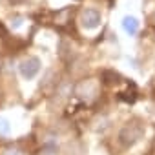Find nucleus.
I'll return each mask as SVG.
<instances>
[{"instance_id": "0eeeda50", "label": "nucleus", "mask_w": 155, "mask_h": 155, "mask_svg": "<svg viewBox=\"0 0 155 155\" xmlns=\"http://www.w3.org/2000/svg\"><path fill=\"white\" fill-rule=\"evenodd\" d=\"M22 22H24V18H22L20 15H15V17L9 18V26H11L13 29H18V28L22 26Z\"/></svg>"}, {"instance_id": "20e7f679", "label": "nucleus", "mask_w": 155, "mask_h": 155, "mask_svg": "<svg viewBox=\"0 0 155 155\" xmlns=\"http://www.w3.org/2000/svg\"><path fill=\"white\" fill-rule=\"evenodd\" d=\"M101 20H102L101 11L93 9V8L82 9V13H81V24H82V28H86V29H95V28H99V26H101Z\"/></svg>"}, {"instance_id": "1a4fd4ad", "label": "nucleus", "mask_w": 155, "mask_h": 155, "mask_svg": "<svg viewBox=\"0 0 155 155\" xmlns=\"http://www.w3.org/2000/svg\"><path fill=\"white\" fill-rule=\"evenodd\" d=\"M9 2H11L13 6H17V4H22V2H24V0H9Z\"/></svg>"}, {"instance_id": "423d86ee", "label": "nucleus", "mask_w": 155, "mask_h": 155, "mask_svg": "<svg viewBox=\"0 0 155 155\" xmlns=\"http://www.w3.org/2000/svg\"><path fill=\"white\" fill-rule=\"evenodd\" d=\"M9 131H11V124H9V120L4 119V117H0V137L8 135Z\"/></svg>"}, {"instance_id": "6e6552de", "label": "nucleus", "mask_w": 155, "mask_h": 155, "mask_svg": "<svg viewBox=\"0 0 155 155\" xmlns=\"http://www.w3.org/2000/svg\"><path fill=\"white\" fill-rule=\"evenodd\" d=\"M2 155H22V153H20V150H17V148H8V150L2 151Z\"/></svg>"}, {"instance_id": "39448f33", "label": "nucleus", "mask_w": 155, "mask_h": 155, "mask_svg": "<svg viewBox=\"0 0 155 155\" xmlns=\"http://www.w3.org/2000/svg\"><path fill=\"white\" fill-rule=\"evenodd\" d=\"M122 29L130 35V37H133V35H137V31H139V20L135 18V17H124L122 18Z\"/></svg>"}, {"instance_id": "f257e3e1", "label": "nucleus", "mask_w": 155, "mask_h": 155, "mask_svg": "<svg viewBox=\"0 0 155 155\" xmlns=\"http://www.w3.org/2000/svg\"><path fill=\"white\" fill-rule=\"evenodd\" d=\"M144 133H146L144 122L140 119H131V120H128L120 128V131H119V142L124 148H131V146H135L144 137Z\"/></svg>"}, {"instance_id": "f03ea898", "label": "nucleus", "mask_w": 155, "mask_h": 155, "mask_svg": "<svg viewBox=\"0 0 155 155\" xmlns=\"http://www.w3.org/2000/svg\"><path fill=\"white\" fill-rule=\"evenodd\" d=\"M75 95L84 102H91L99 95V82L95 79H84L75 86Z\"/></svg>"}, {"instance_id": "7ed1b4c3", "label": "nucleus", "mask_w": 155, "mask_h": 155, "mask_svg": "<svg viewBox=\"0 0 155 155\" xmlns=\"http://www.w3.org/2000/svg\"><path fill=\"white\" fill-rule=\"evenodd\" d=\"M40 66L42 64H40V58L38 57H28V58H24L18 64V71H20V75L24 77V79L31 81V79H35V77L38 75Z\"/></svg>"}]
</instances>
